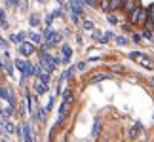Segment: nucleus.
<instances>
[{"mask_svg": "<svg viewBox=\"0 0 154 142\" xmlns=\"http://www.w3.org/2000/svg\"><path fill=\"white\" fill-rule=\"evenodd\" d=\"M128 17H129V23H131V25H146V10L145 8L133 10Z\"/></svg>", "mask_w": 154, "mask_h": 142, "instance_id": "f257e3e1", "label": "nucleus"}, {"mask_svg": "<svg viewBox=\"0 0 154 142\" xmlns=\"http://www.w3.org/2000/svg\"><path fill=\"white\" fill-rule=\"evenodd\" d=\"M129 59H133V61H137L141 67H145L146 70H152L154 68V63H152V59L150 57H146L143 55V53H139V51H133V53H129Z\"/></svg>", "mask_w": 154, "mask_h": 142, "instance_id": "f03ea898", "label": "nucleus"}, {"mask_svg": "<svg viewBox=\"0 0 154 142\" xmlns=\"http://www.w3.org/2000/svg\"><path fill=\"white\" fill-rule=\"evenodd\" d=\"M55 67H57V64H55V61H53V57H50L48 53H42V55H40V68H42L44 72L50 74Z\"/></svg>", "mask_w": 154, "mask_h": 142, "instance_id": "7ed1b4c3", "label": "nucleus"}, {"mask_svg": "<svg viewBox=\"0 0 154 142\" xmlns=\"http://www.w3.org/2000/svg\"><path fill=\"white\" fill-rule=\"evenodd\" d=\"M70 11H72V15H70V17H72V21L74 23H78L80 21V13H82V6H80V2H78V0H70Z\"/></svg>", "mask_w": 154, "mask_h": 142, "instance_id": "20e7f679", "label": "nucleus"}, {"mask_svg": "<svg viewBox=\"0 0 154 142\" xmlns=\"http://www.w3.org/2000/svg\"><path fill=\"white\" fill-rule=\"evenodd\" d=\"M137 8H141V2H139V0H124V4H122L120 10H124V13L129 15L133 10H137Z\"/></svg>", "mask_w": 154, "mask_h": 142, "instance_id": "39448f33", "label": "nucleus"}, {"mask_svg": "<svg viewBox=\"0 0 154 142\" xmlns=\"http://www.w3.org/2000/svg\"><path fill=\"white\" fill-rule=\"evenodd\" d=\"M19 51H21V55L29 57V55H32V53H34V46H32L31 42H21V46H19Z\"/></svg>", "mask_w": 154, "mask_h": 142, "instance_id": "423d86ee", "label": "nucleus"}, {"mask_svg": "<svg viewBox=\"0 0 154 142\" xmlns=\"http://www.w3.org/2000/svg\"><path fill=\"white\" fill-rule=\"evenodd\" d=\"M146 25H149V31L154 28V4H150L146 10Z\"/></svg>", "mask_w": 154, "mask_h": 142, "instance_id": "0eeeda50", "label": "nucleus"}, {"mask_svg": "<svg viewBox=\"0 0 154 142\" xmlns=\"http://www.w3.org/2000/svg\"><path fill=\"white\" fill-rule=\"evenodd\" d=\"M23 138H25V142H34V137L31 133V125H29V123L23 125Z\"/></svg>", "mask_w": 154, "mask_h": 142, "instance_id": "6e6552de", "label": "nucleus"}, {"mask_svg": "<svg viewBox=\"0 0 154 142\" xmlns=\"http://www.w3.org/2000/svg\"><path fill=\"white\" fill-rule=\"evenodd\" d=\"M63 55H65V57H63V63L67 64V63L70 61V55H72V49H70V46H69V44H65V46H63Z\"/></svg>", "mask_w": 154, "mask_h": 142, "instance_id": "1a4fd4ad", "label": "nucleus"}, {"mask_svg": "<svg viewBox=\"0 0 154 142\" xmlns=\"http://www.w3.org/2000/svg\"><path fill=\"white\" fill-rule=\"evenodd\" d=\"M124 4V0H109V11H116L120 10Z\"/></svg>", "mask_w": 154, "mask_h": 142, "instance_id": "9d476101", "label": "nucleus"}, {"mask_svg": "<svg viewBox=\"0 0 154 142\" xmlns=\"http://www.w3.org/2000/svg\"><path fill=\"white\" fill-rule=\"evenodd\" d=\"M46 91H48V85L40 84V81H38L36 85H34V93H36V97H42V95H44Z\"/></svg>", "mask_w": 154, "mask_h": 142, "instance_id": "9b49d317", "label": "nucleus"}, {"mask_svg": "<svg viewBox=\"0 0 154 142\" xmlns=\"http://www.w3.org/2000/svg\"><path fill=\"white\" fill-rule=\"evenodd\" d=\"M27 34H29V38H31L32 44H40V42H42V34H38V32H27Z\"/></svg>", "mask_w": 154, "mask_h": 142, "instance_id": "f8f14e48", "label": "nucleus"}, {"mask_svg": "<svg viewBox=\"0 0 154 142\" xmlns=\"http://www.w3.org/2000/svg\"><path fill=\"white\" fill-rule=\"evenodd\" d=\"M11 42H15V44H21L23 40H25V32H19V34H11Z\"/></svg>", "mask_w": 154, "mask_h": 142, "instance_id": "ddd939ff", "label": "nucleus"}, {"mask_svg": "<svg viewBox=\"0 0 154 142\" xmlns=\"http://www.w3.org/2000/svg\"><path fill=\"white\" fill-rule=\"evenodd\" d=\"M99 127H101V121H99V120H95V123H93V137H97V135H99Z\"/></svg>", "mask_w": 154, "mask_h": 142, "instance_id": "4468645a", "label": "nucleus"}, {"mask_svg": "<svg viewBox=\"0 0 154 142\" xmlns=\"http://www.w3.org/2000/svg\"><path fill=\"white\" fill-rule=\"evenodd\" d=\"M141 38H146V40H152V32L149 31V28H145L143 32H141Z\"/></svg>", "mask_w": 154, "mask_h": 142, "instance_id": "2eb2a0df", "label": "nucleus"}, {"mask_svg": "<svg viewBox=\"0 0 154 142\" xmlns=\"http://www.w3.org/2000/svg\"><path fill=\"white\" fill-rule=\"evenodd\" d=\"M65 102H70V100H72V91H70V89H67V91H65Z\"/></svg>", "mask_w": 154, "mask_h": 142, "instance_id": "dca6fc26", "label": "nucleus"}, {"mask_svg": "<svg viewBox=\"0 0 154 142\" xmlns=\"http://www.w3.org/2000/svg\"><path fill=\"white\" fill-rule=\"evenodd\" d=\"M116 44H118V46H126V44H128V38H124V36H116Z\"/></svg>", "mask_w": 154, "mask_h": 142, "instance_id": "f3484780", "label": "nucleus"}, {"mask_svg": "<svg viewBox=\"0 0 154 142\" xmlns=\"http://www.w3.org/2000/svg\"><path fill=\"white\" fill-rule=\"evenodd\" d=\"M139 127H141L139 123H135V125H133V129H129V135H131V138L135 137V135H137V131H139Z\"/></svg>", "mask_w": 154, "mask_h": 142, "instance_id": "a211bd4d", "label": "nucleus"}, {"mask_svg": "<svg viewBox=\"0 0 154 142\" xmlns=\"http://www.w3.org/2000/svg\"><path fill=\"white\" fill-rule=\"evenodd\" d=\"M82 27H84L86 31H93V23L91 21H84V23H82Z\"/></svg>", "mask_w": 154, "mask_h": 142, "instance_id": "6ab92c4d", "label": "nucleus"}, {"mask_svg": "<svg viewBox=\"0 0 154 142\" xmlns=\"http://www.w3.org/2000/svg\"><path fill=\"white\" fill-rule=\"evenodd\" d=\"M29 23H31L32 27H38V23H40V19H38V15H32V17H31V21H29Z\"/></svg>", "mask_w": 154, "mask_h": 142, "instance_id": "aec40b11", "label": "nucleus"}, {"mask_svg": "<svg viewBox=\"0 0 154 142\" xmlns=\"http://www.w3.org/2000/svg\"><path fill=\"white\" fill-rule=\"evenodd\" d=\"M101 10L105 11V13H110V11H109V0H103V4H101Z\"/></svg>", "mask_w": 154, "mask_h": 142, "instance_id": "412c9836", "label": "nucleus"}, {"mask_svg": "<svg viewBox=\"0 0 154 142\" xmlns=\"http://www.w3.org/2000/svg\"><path fill=\"white\" fill-rule=\"evenodd\" d=\"M106 19H109V23H110V25H118V17H116V15H109Z\"/></svg>", "mask_w": 154, "mask_h": 142, "instance_id": "4be33fe9", "label": "nucleus"}, {"mask_svg": "<svg viewBox=\"0 0 154 142\" xmlns=\"http://www.w3.org/2000/svg\"><path fill=\"white\" fill-rule=\"evenodd\" d=\"M38 120H40V121H44V120H46V110H42V108L38 110Z\"/></svg>", "mask_w": 154, "mask_h": 142, "instance_id": "5701e85b", "label": "nucleus"}, {"mask_svg": "<svg viewBox=\"0 0 154 142\" xmlns=\"http://www.w3.org/2000/svg\"><path fill=\"white\" fill-rule=\"evenodd\" d=\"M17 2H19L21 6H19V8L21 10H27V0H17Z\"/></svg>", "mask_w": 154, "mask_h": 142, "instance_id": "b1692460", "label": "nucleus"}, {"mask_svg": "<svg viewBox=\"0 0 154 142\" xmlns=\"http://www.w3.org/2000/svg\"><path fill=\"white\" fill-rule=\"evenodd\" d=\"M4 129H6L8 133H11V131H14V125H11V123L8 121V123H6V127H4Z\"/></svg>", "mask_w": 154, "mask_h": 142, "instance_id": "393cba45", "label": "nucleus"}, {"mask_svg": "<svg viewBox=\"0 0 154 142\" xmlns=\"http://www.w3.org/2000/svg\"><path fill=\"white\" fill-rule=\"evenodd\" d=\"M6 70H8V74L11 76V74H14V67H11V64L8 63V64H6Z\"/></svg>", "mask_w": 154, "mask_h": 142, "instance_id": "a878e982", "label": "nucleus"}, {"mask_svg": "<svg viewBox=\"0 0 154 142\" xmlns=\"http://www.w3.org/2000/svg\"><path fill=\"white\" fill-rule=\"evenodd\" d=\"M105 78H106V76H103V74H101V76H93L91 81H99V80H105Z\"/></svg>", "mask_w": 154, "mask_h": 142, "instance_id": "bb28decb", "label": "nucleus"}, {"mask_svg": "<svg viewBox=\"0 0 154 142\" xmlns=\"http://www.w3.org/2000/svg\"><path fill=\"white\" fill-rule=\"evenodd\" d=\"M93 38H97V40H101V32H99V31H93Z\"/></svg>", "mask_w": 154, "mask_h": 142, "instance_id": "cd10ccee", "label": "nucleus"}, {"mask_svg": "<svg viewBox=\"0 0 154 142\" xmlns=\"http://www.w3.org/2000/svg\"><path fill=\"white\" fill-rule=\"evenodd\" d=\"M51 21H53V13H50V15H48V19H46V23H48V25H51Z\"/></svg>", "mask_w": 154, "mask_h": 142, "instance_id": "c85d7f7f", "label": "nucleus"}, {"mask_svg": "<svg viewBox=\"0 0 154 142\" xmlns=\"http://www.w3.org/2000/svg\"><path fill=\"white\" fill-rule=\"evenodd\" d=\"M112 68H114V70H118V72H122V70H124V68L120 67V64H112Z\"/></svg>", "mask_w": 154, "mask_h": 142, "instance_id": "c756f323", "label": "nucleus"}, {"mask_svg": "<svg viewBox=\"0 0 154 142\" xmlns=\"http://www.w3.org/2000/svg\"><path fill=\"white\" fill-rule=\"evenodd\" d=\"M133 42H137V44L141 42V34H135V36H133Z\"/></svg>", "mask_w": 154, "mask_h": 142, "instance_id": "7c9ffc66", "label": "nucleus"}, {"mask_svg": "<svg viewBox=\"0 0 154 142\" xmlns=\"http://www.w3.org/2000/svg\"><path fill=\"white\" fill-rule=\"evenodd\" d=\"M76 68H78V70H84L86 68V63H78V67H76Z\"/></svg>", "mask_w": 154, "mask_h": 142, "instance_id": "2f4dec72", "label": "nucleus"}, {"mask_svg": "<svg viewBox=\"0 0 154 142\" xmlns=\"http://www.w3.org/2000/svg\"><path fill=\"white\" fill-rule=\"evenodd\" d=\"M51 106H53V99H50V102H48V108H46V110H51Z\"/></svg>", "mask_w": 154, "mask_h": 142, "instance_id": "473e14b6", "label": "nucleus"}, {"mask_svg": "<svg viewBox=\"0 0 154 142\" xmlns=\"http://www.w3.org/2000/svg\"><path fill=\"white\" fill-rule=\"evenodd\" d=\"M14 2H17V0H6V4H8V6H14Z\"/></svg>", "mask_w": 154, "mask_h": 142, "instance_id": "72a5a7b5", "label": "nucleus"}, {"mask_svg": "<svg viewBox=\"0 0 154 142\" xmlns=\"http://www.w3.org/2000/svg\"><path fill=\"white\" fill-rule=\"evenodd\" d=\"M0 46H2V47H6V46H8V44H6V40H2V38H0Z\"/></svg>", "mask_w": 154, "mask_h": 142, "instance_id": "f704fd0d", "label": "nucleus"}, {"mask_svg": "<svg viewBox=\"0 0 154 142\" xmlns=\"http://www.w3.org/2000/svg\"><path fill=\"white\" fill-rule=\"evenodd\" d=\"M149 84H150V85L154 87V78H150V80H149Z\"/></svg>", "mask_w": 154, "mask_h": 142, "instance_id": "c9c22d12", "label": "nucleus"}, {"mask_svg": "<svg viewBox=\"0 0 154 142\" xmlns=\"http://www.w3.org/2000/svg\"><path fill=\"white\" fill-rule=\"evenodd\" d=\"M2 17H4V11H2V10H0V21H2Z\"/></svg>", "mask_w": 154, "mask_h": 142, "instance_id": "e433bc0d", "label": "nucleus"}, {"mask_svg": "<svg viewBox=\"0 0 154 142\" xmlns=\"http://www.w3.org/2000/svg\"><path fill=\"white\" fill-rule=\"evenodd\" d=\"M40 2H48V0H40Z\"/></svg>", "mask_w": 154, "mask_h": 142, "instance_id": "4c0bfd02", "label": "nucleus"}]
</instances>
